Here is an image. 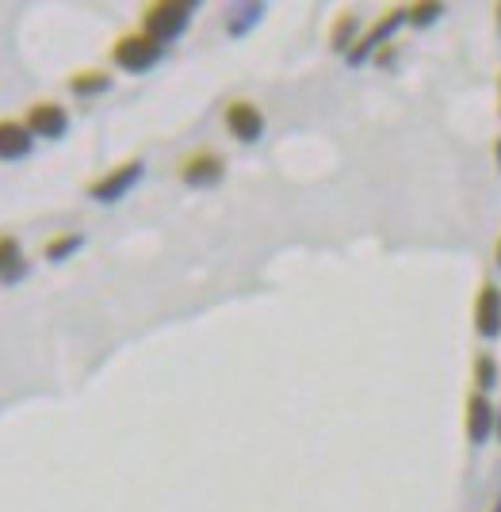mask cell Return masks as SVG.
<instances>
[{"label":"cell","mask_w":501,"mask_h":512,"mask_svg":"<svg viewBox=\"0 0 501 512\" xmlns=\"http://www.w3.org/2000/svg\"><path fill=\"white\" fill-rule=\"evenodd\" d=\"M494 165H498V172H501V134L494 138Z\"/></svg>","instance_id":"ac0fdd59"},{"label":"cell","mask_w":501,"mask_h":512,"mask_svg":"<svg viewBox=\"0 0 501 512\" xmlns=\"http://www.w3.org/2000/svg\"><path fill=\"white\" fill-rule=\"evenodd\" d=\"M146 176V161L142 157H131V161H123V165H115L111 172H104L100 180H92L88 184V195L96 199V203H119L123 195H131L138 188V180Z\"/></svg>","instance_id":"277c9868"},{"label":"cell","mask_w":501,"mask_h":512,"mask_svg":"<svg viewBox=\"0 0 501 512\" xmlns=\"http://www.w3.org/2000/svg\"><path fill=\"white\" fill-rule=\"evenodd\" d=\"M161 58H165V46L150 39V35H142V31L123 35L119 43L111 46V62L119 69H127V73H150L153 65H161Z\"/></svg>","instance_id":"7a4b0ae2"},{"label":"cell","mask_w":501,"mask_h":512,"mask_svg":"<svg viewBox=\"0 0 501 512\" xmlns=\"http://www.w3.org/2000/svg\"><path fill=\"white\" fill-rule=\"evenodd\" d=\"M406 23V4H398V8H387L379 20L371 23L368 27V35H360V43L352 46L349 50V58L345 62L356 69V65H364L371 58V54H379V50H387L391 46V39H394V31Z\"/></svg>","instance_id":"3957f363"},{"label":"cell","mask_w":501,"mask_h":512,"mask_svg":"<svg viewBox=\"0 0 501 512\" xmlns=\"http://www.w3.org/2000/svg\"><path fill=\"white\" fill-rule=\"evenodd\" d=\"M494 20H498V35H501V0L494 4Z\"/></svg>","instance_id":"44dd1931"},{"label":"cell","mask_w":501,"mask_h":512,"mask_svg":"<svg viewBox=\"0 0 501 512\" xmlns=\"http://www.w3.org/2000/svg\"><path fill=\"white\" fill-rule=\"evenodd\" d=\"M196 8V0H157L150 8H142V35H150L161 46H169L173 39H180L188 31Z\"/></svg>","instance_id":"6da1fadb"},{"label":"cell","mask_w":501,"mask_h":512,"mask_svg":"<svg viewBox=\"0 0 501 512\" xmlns=\"http://www.w3.org/2000/svg\"><path fill=\"white\" fill-rule=\"evenodd\" d=\"M471 379H475V390L479 394H494L501 383V367L494 360V352H475L471 360Z\"/></svg>","instance_id":"4fadbf2b"},{"label":"cell","mask_w":501,"mask_h":512,"mask_svg":"<svg viewBox=\"0 0 501 512\" xmlns=\"http://www.w3.org/2000/svg\"><path fill=\"white\" fill-rule=\"evenodd\" d=\"M498 115H501V77H498Z\"/></svg>","instance_id":"603a6c76"},{"label":"cell","mask_w":501,"mask_h":512,"mask_svg":"<svg viewBox=\"0 0 501 512\" xmlns=\"http://www.w3.org/2000/svg\"><path fill=\"white\" fill-rule=\"evenodd\" d=\"M494 268L501 272V234H498V241H494Z\"/></svg>","instance_id":"d6986e66"},{"label":"cell","mask_w":501,"mask_h":512,"mask_svg":"<svg viewBox=\"0 0 501 512\" xmlns=\"http://www.w3.org/2000/svg\"><path fill=\"white\" fill-rule=\"evenodd\" d=\"M31 146H35V134L27 130V123H12V119L0 123V161H20L31 153Z\"/></svg>","instance_id":"30bf717a"},{"label":"cell","mask_w":501,"mask_h":512,"mask_svg":"<svg viewBox=\"0 0 501 512\" xmlns=\"http://www.w3.org/2000/svg\"><path fill=\"white\" fill-rule=\"evenodd\" d=\"M27 272L16 237H0V283H16Z\"/></svg>","instance_id":"9a60e30c"},{"label":"cell","mask_w":501,"mask_h":512,"mask_svg":"<svg viewBox=\"0 0 501 512\" xmlns=\"http://www.w3.org/2000/svg\"><path fill=\"white\" fill-rule=\"evenodd\" d=\"M264 12H268V4H261V0H253V4H230L226 8V31L234 39H241V35H249L264 20Z\"/></svg>","instance_id":"8fae6325"},{"label":"cell","mask_w":501,"mask_h":512,"mask_svg":"<svg viewBox=\"0 0 501 512\" xmlns=\"http://www.w3.org/2000/svg\"><path fill=\"white\" fill-rule=\"evenodd\" d=\"M222 176H226V161L215 150H199L184 157V165H180V180L188 188H215L222 184Z\"/></svg>","instance_id":"ba28073f"},{"label":"cell","mask_w":501,"mask_h":512,"mask_svg":"<svg viewBox=\"0 0 501 512\" xmlns=\"http://www.w3.org/2000/svg\"><path fill=\"white\" fill-rule=\"evenodd\" d=\"M494 428H498V406L490 402V394L471 390L467 402H463V432H467V444L482 448L494 440Z\"/></svg>","instance_id":"8992f818"},{"label":"cell","mask_w":501,"mask_h":512,"mask_svg":"<svg viewBox=\"0 0 501 512\" xmlns=\"http://www.w3.org/2000/svg\"><path fill=\"white\" fill-rule=\"evenodd\" d=\"M494 440L501 444V409H498V428H494Z\"/></svg>","instance_id":"7402d4cb"},{"label":"cell","mask_w":501,"mask_h":512,"mask_svg":"<svg viewBox=\"0 0 501 512\" xmlns=\"http://www.w3.org/2000/svg\"><path fill=\"white\" fill-rule=\"evenodd\" d=\"M356 43H360V16L356 12H341L337 23H333V31H329V46L349 58V50Z\"/></svg>","instance_id":"7c38bea8"},{"label":"cell","mask_w":501,"mask_h":512,"mask_svg":"<svg viewBox=\"0 0 501 512\" xmlns=\"http://www.w3.org/2000/svg\"><path fill=\"white\" fill-rule=\"evenodd\" d=\"M444 12H448V4H440V0H417V4H406V23L425 31V27L444 20Z\"/></svg>","instance_id":"2e32d148"},{"label":"cell","mask_w":501,"mask_h":512,"mask_svg":"<svg viewBox=\"0 0 501 512\" xmlns=\"http://www.w3.org/2000/svg\"><path fill=\"white\" fill-rule=\"evenodd\" d=\"M27 130L39 134V138L58 142V138L69 134V111L62 104H54V100H43V104H35L27 111Z\"/></svg>","instance_id":"9c48e42d"},{"label":"cell","mask_w":501,"mask_h":512,"mask_svg":"<svg viewBox=\"0 0 501 512\" xmlns=\"http://www.w3.org/2000/svg\"><path fill=\"white\" fill-rule=\"evenodd\" d=\"M81 245H85V237H81V234L54 237V241H46V260H50V264H62V260H69V256L77 253Z\"/></svg>","instance_id":"e0dca14e"},{"label":"cell","mask_w":501,"mask_h":512,"mask_svg":"<svg viewBox=\"0 0 501 512\" xmlns=\"http://www.w3.org/2000/svg\"><path fill=\"white\" fill-rule=\"evenodd\" d=\"M486 512H501V490L494 493V501H490V509H486Z\"/></svg>","instance_id":"ffe728a7"},{"label":"cell","mask_w":501,"mask_h":512,"mask_svg":"<svg viewBox=\"0 0 501 512\" xmlns=\"http://www.w3.org/2000/svg\"><path fill=\"white\" fill-rule=\"evenodd\" d=\"M111 88V73H104V69H81V73H73L69 77V92L73 96H104Z\"/></svg>","instance_id":"5bb4252c"},{"label":"cell","mask_w":501,"mask_h":512,"mask_svg":"<svg viewBox=\"0 0 501 512\" xmlns=\"http://www.w3.org/2000/svg\"><path fill=\"white\" fill-rule=\"evenodd\" d=\"M222 123H226V130H230L238 142H245V146L261 142V134H264V115L253 100H230V104H226V115H222Z\"/></svg>","instance_id":"52a82bcc"},{"label":"cell","mask_w":501,"mask_h":512,"mask_svg":"<svg viewBox=\"0 0 501 512\" xmlns=\"http://www.w3.org/2000/svg\"><path fill=\"white\" fill-rule=\"evenodd\" d=\"M471 325L479 341H498L501 337V283L498 279H482L471 306Z\"/></svg>","instance_id":"5b68a950"}]
</instances>
